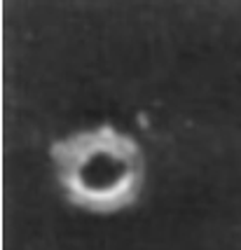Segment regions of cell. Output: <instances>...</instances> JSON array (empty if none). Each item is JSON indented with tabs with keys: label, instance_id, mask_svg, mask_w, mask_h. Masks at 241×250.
Wrapping results in <instances>:
<instances>
[{
	"label": "cell",
	"instance_id": "obj_1",
	"mask_svg": "<svg viewBox=\"0 0 241 250\" xmlns=\"http://www.w3.org/2000/svg\"><path fill=\"white\" fill-rule=\"evenodd\" d=\"M49 157L68 201L91 213L131 206L143 187L145 159L138 143L110 124L54 141Z\"/></svg>",
	"mask_w": 241,
	"mask_h": 250
}]
</instances>
